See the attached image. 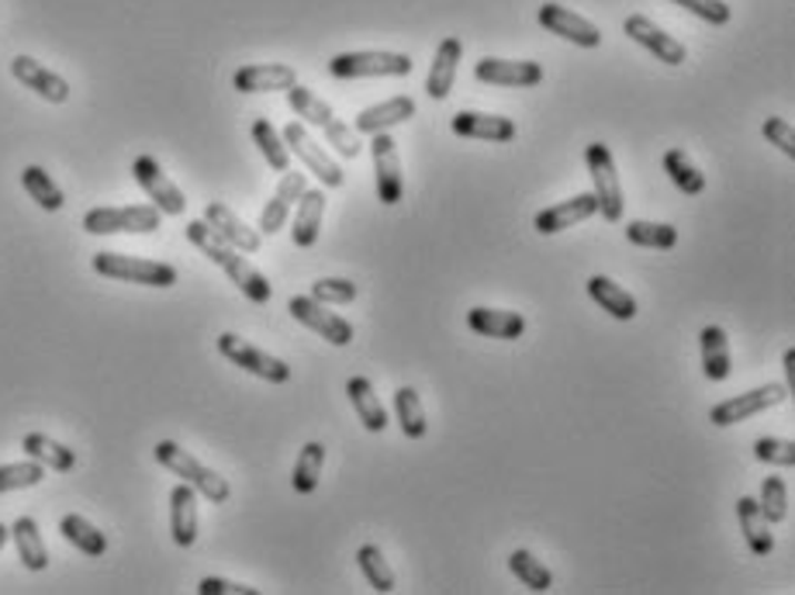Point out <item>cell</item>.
<instances>
[{"mask_svg":"<svg viewBox=\"0 0 795 595\" xmlns=\"http://www.w3.org/2000/svg\"><path fill=\"white\" fill-rule=\"evenodd\" d=\"M11 73H14L18 83H24L28 91H36L49 104H67L70 101V83L59 73L46 70L42 63H36L32 56H14L11 59Z\"/></svg>","mask_w":795,"mask_h":595,"instance_id":"e0dca14e","label":"cell"},{"mask_svg":"<svg viewBox=\"0 0 795 595\" xmlns=\"http://www.w3.org/2000/svg\"><path fill=\"white\" fill-rule=\"evenodd\" d=\"M788 399V389L785 384H764V389H751L744 395H733L719 405L710 409V423L713 426H737L744 420H754L764 409H775Z\"/></svg>","mask_w":795,"mask_h":595,"instance_id":"9c48e42d","label":"cell"},{"mask_svg":"<svg viewBox=\"0 0 795 595\" xmlns=\"http://www.w3.org/2000/svg\"><path fill=\"white\" fill-rule=\"evenodd\" d=\"M94 271L111 281H129L145 288H173L177 284V266L163 260H145V256H125V253H98Z\"/></svg>","mask_w":795,"mask_h":595,"instance_id":"277c9868","label":"cell"},{"mask_svg":"<svg viewBox=\"0 0 795 595\" xmlns=\"http://www.w3.org/2000/svg\"><path fill=\"white\" fill-rule=\"evenodd\" d=\"M21 451L32 457V461H39L42 467L59 471V474H67V471L77 467V454L70 451V446L56 443V440L46 436V433H28V436L21 440Z\"/></svg>","mask_w":795,"mask_h":595,"instance_id":"1f68e13d","label":"cell"},{"mask_svg":"<svg viewBox=\"0 0 795 595\" xmlns=\"http://www.w3.org/2000/svg\"><path fill=\"white\" fill-rule=\"evenodd\" d=\"M8 537H11V530L0 523V551H4V544H8Z\"/></svg>","mask_w":795,"mask_h":595,"instance_id":"f5cc1de1","label":"cell"},{"mask_svg":"<svg viewBox=\"0 0 795 595\" xmlns=\"http://www.w3.org/2000/svg\"><path fill=\"white\" fill-rule=\"evenodd\" d=\"M450 129L461 139H484V142H512L515 122L502 114H484V111H456L450 118Z\"/></svg>","mask_w":795,"mask_h":595,"instance_id":"44dd1931","label":"cell"},{"mask_svg":"<svg viewBox=\"0 0 795 595\" xmlns=\"http://www.w3.org/2000/svg\"><path fill=\"white\" fill-rule=\"evenodd\" d=\"M46 478V467L39 461H21V464H0V495L18 492V488H36Z\"/></svg>","mask_w":795,"mask_h":595,"instance_id":"7bdbcfd3","label":"cell"},{"mask_svg":"<svg viewBox=\"0 0 795 595\" xmlns=\"http://www.w3.org/2000/svg\"><path fill=\"white\" fill-rule=\"evenodd\" d=\"M782 364H785V389H792L795 392V350H785V356H782Z\"/></svg>","mask_w":795,"mask_h":595,"instance_id":"816d5d0a","label":"cell"},{"mask_svg":"<svg viewBox=\"0 0 795 595\" xmlns=\"http://www.w3.org/2000/svg\"><path fill=\"white\" fill-rule=\"evenodd\" d=\"M585 163H588V173H592V194L598 201V215L605 222H623V184H620V173H616V160L608 153L605 142H592L585 149Z\"/></svg>","mask_w":795,"mask_h":595,"instance_id":"8992f818","label":"cell"},{"mask_svg":"<svg viewBox=\"0 0 795 595\" xmlns=\"http://www.w3.org/2000/svg\"><path fill=\"white\" fill-rule=\"evenodd\" d=\"M474 77L481 83H492V87H536L543 80V67L533 63V59H495V56H484V59H477Z\"/></svg>","mask_w":795,"mask_h":595,"instance_id":"9a60e30c","label":"cell"},{"mask_svg":"<svg viewBox=\"0 0 795 595\" xmlns=\"http://www.w3.org/2000/svg\"><path fill=\"white\" fill-rule=\"evenodd\" d=\"M409 118H415V101L402 94V98H388V101H381V104L363 108V111L356 114L353 129H356L360 135H378V132H388V129H394V125L409 122Z\"/></svg>","mask_w":795,"mask_h":595,"instance_id":"7402d4cb","label":"cell"},{"mask_svg":"<svg viewBox=\"0 0 795 595\" xmlns=\"http://www.w3.org/2000/svg\"><path fill=\"white\" fill-rule=\"evenodd\" d=\"M152 454H157V461H160L167 471H173L177 478H183L194 492H201L208 502H215V505L229 502V495H232L229 482L222 478L219 471H211V467H204L198 457H191L180 443H173V440H160V443H157V451H152Z\"/></svg>","mask_w":795,"mask_h":595,"instance_id":"7a4b0ae2","label":"cell"},{"mask_svg":"<svg viewBox=\"0 0 795 595\" xmlns=\"http://www.w3.org/2000/svg\"><path fill=\"white\" fill-rule=\"evenodd\" d=\"M356 564H360V572L363 578L371 582V588L378 592H394V572H391V564L384 561V551L378 544H363L356 551Z\"/></svg>","mask_w":795,"mask_h":595,"instance_id":"b9f144b4","label":"cell"},{"mask_svg":"<svg viewBox=\"0 0 795 595\" xmlns=\"http://www.w3.org/2000/svg\"><path fill=\"white\" fill-rule=\"evenodd\" d=\"M394 415H398V430L409 440H422L430 423H425V409H422V399L415 389L402 384V389L394 392Z\"/></svg>","mask_w":795,"mask_h":595,"instance_id":"d590c367","label":"cell"},{"mask_svg":"<svg viewBox=\"0 0 795 595\" xmlns=\"http://www.w3.org/2000/svg\"><path fill=\"white\" fill-rule=\"evenodd\" d=\"M304 191H309V181H304V173L284 170L278 191H273V198L266 201V208L260 212V235H278V232L288 225V219H291V212H294V201H298Z\"/></svg>","mask_w":795,"mask_h":595,"instance_id":"2e32d148","label":"cell"},{"mask_svg":"<svg viewBox=\"0 0 795 595\" xmlns=\"http://www.w3.org/2000/svg\"><path fill=\"white\" fill-rule=\"evenodd\" d=\"M325 139H329V145H335V153H340L343 160H356L360 157V139H356V129H350V125H343L340 118H335V122H329L325 129Z\"/></svg>","mask_w":795,"mask_h":595,"instance_id":"7dc6e473","label":"cell"},{"mask_svg":"<svg viewBox=\"0 0 795 595\" xmlns=\"http://www.w3.org/2000/svg\"><path fill=\"white\" fill-rule=\"evenodd\" d=\"M757 505H761V516L768 520V523H785V516H788V488H785V478H775V474H772V478H764Z\"/></svg>","mask_w":795,"mask_h":595,"instance_id":"ee69618b","label":"cell"},{"mask_svg":"<svg viewBox=\"0 0 795 595\" xmlns=\"http://www.w3.org/2000/svg\"><path fill=\"white\" fill-rule=\"evenodd\" d=\"M536 18H540V24L546 28L550 36H561V39L574 42V46H581V49H598V46H602V28L592 24L588 18L574 14L571 8L543 4Z\"/></svg>","mask_w":795,"mask_h":595,"instance_id":"4fadbf2b","label":"cell"},{"mask_svg":"<svg viewBox=\"0 0 795 595\" xmlns=\"http://www.w3.org/2000/svg\"><path fill=\"white\" fill-rule=\"evenodd\" d=\"M312 298L322 305H350L356 298V284L346 278H319L312 284Z\"/></svg>","mask_w":795,"mask_h":595,"instance_id":"bcb514c9","label":"cell"},{"mask_svg":"<svg viewBox=\"0 0 795 595\" xmlns=\"http://www.w3.org/2000/svg\"><path fill=\"white\" fill-rule=\"evenodd\" d=\"M322 215H325V191L315 188V191H304L298 198V212H294V229H291V240L294 246L309 250L315 246L319 232H322Z\"/></svg>","mask_w":795,"mask_h":595,"instance_id":"d4e9b609","label":"cell"},{"mask_svg":"<svg viewBox=\"0 0 795 595\" xmlns=\"http://www.w3.org/2000/svg\"><path fill=\"white\" fill-rule=\"evenodd\" d=\"M698 343H702V374L710 381H726L733 371L726 330L723 325H706V330L698 333Z\"/></svg>","mask_w":795,"mask_h":595,"instance_id":"83f0119b","label":"cell"},{"mask_svg":"<svg viewBox=\"0 0 795 595\" xmlns=\"http://www.w3.org/2000/svg\"><path fill=\"white\" fill-rule=\"evenodd\" d=\"M170 533L177 547H191L198 541V492L188 482L170 492Z\"/></svg>","mask_w":795,"mask_h":595,"instance_id":"cb8c5ba5","label":"cell"},{"mask_svg":"<svg viewBox=\"0 0 795 595\" xmlns=\"http://www.w3.org/2000/svg\"><path fill=\"white\" fill-rule=\"evenodd\" d=\"M754 457L761 464L795 467V443L792 440H778V436H761V440H754Z\"/></svg>","mask_w":795,"mask_h":595,"instance_id":"f6af8a7d","label":"cell"},{"mask_svg":"<svg viewBox=\"0 0 795 595\" xmlns=\"http://www.w3.org/2000/svg\"><path fill=\"white\" fill-rule=\"evenodd\" d=\"M281 135H284L288 153H294L304 167H309V173L319 177V184H322V188H343V184H346L343 167L325 153V149L309 135V129H304L301 122H291Z\"/></svg>","mask_w":795,"mask_h":595,"instance_id":"52a82bcc","label":"cell"},{"mask_svg":"<svg viewBox=\"0 0 795 595\" xmlns=\"http://www.w3.org/2000/svg\"><path fill=\"white\" fill-rule=\"evenodd\" d=\"M467 325L477 336H487V340H519L526 333V319L519 312H502V309H471Z\"/></svg>","mask_w":795,"mask_h":595,"instance_id":"484cf974","label":"cell"},{"mask_svg":"<svg viewBox=\"0 0 795 595\" xmlns=\"http://www.w3.org/2000/svg\"><path fill=\"white\" fill-rule=\"evenodd\" d=\"M664 173L671 177V184H675L688 198L706 191V173H702L692 163V157L685 153V149H667V153H664Z\"/></svg>","mask_w":795,"mask_h":595,"instance_id":"836d02e7","label":"cell"},{"mask_svg":"<svg viewBox=\"0 0 795 595\" xmlns=\"http://www.w3.org/2000/svg\"><path fill=\"white\" fill-rule=\"evenodd\" d=\"M461 56H464V46L461 39H443L436 56H433V67H430V77H425V94L433 101H446L450 91H453V80H456V67H461Z\"/></svg>","mask_w":795,"mask_h":595,"instance_id":"603a6c76","label":"cell"},{"mask_svg":"<svg viewBox=\"0 0 795 595\" xmlns=\"http://www.w3.org/2000/svg\"><path fill=\"white\" fill-rule=\"evenodd\" d=\"M737 520H741V530L747 537V547L751 554L757 557H768L775 551V537H772V523L761 516V505L757 498H737Z\"/></svg>","mask_w":795,"mask_h":595,"instance_id":"f546056e","label":"cell"},{"mask_svg":"<svg viewBox=\"0 0 795 595\" xmlns=\"http://www.w3.org/2000/svg\"><path fill=\"white\" fill-rule=\"evenodd\" d=\"M322 464H325V446L319 440L304 443L301 454L294 461V474H291V485L298 495H312L322 482Z\"/></svg>","mask_w":795,"mask_h":595,"instance_id":"e575fe53","label":"cell"},{"mask_svg":"<svg viewBox=\"0 0 795 595\" xmlns=\"http://www.w3.org/2000/svg\"><path fill=\"white\" fill-rule=\"evenodd\" d=\"M294 83H298V73L288 63H250L235 70L232 77V87L239 94H273V91H288Z\"/></svg>","mask_w":795,"mask_h":595,"instance_id":"ac0fdd59","label":"cell"},{"mask_svg":"<svg viewBox=\"0 0 795 595\" xmlns=\"http://www.w3.org/2000/svg\"><path fill=\"white\" fill-rule=\"evenodd\" d=\"M288 312L301 325H309L312 333H319L325 343H332V346H350L353 343V325L343 315L329 312L322 302H315L312 294H294L291 302H288Z\"/></svg>","mask_w":795,"mask_h":595,"instance_id":"30bf717a","label":"cell"},{"mask_svg":"<svg viewBox=\"0 0 795 595\" xmlns=\"http://www.w3.org/2000/svg\"><path fill=\"white\" fill-rule=\"evenodd\" d=\"M204 222L215 229L229 246H235L239 253H260V243H263L260 229H250L246 222H242V219L232 212L229 204L211 201V204L204 208Z\"/></svg>","mask_w":795,"mask_h":595,"instance_id":"ffe728a7","label":"cell"},{"mask_svg":"<svg viewBox=\"0 0 795 595\" xmlns=\"http://www.w3.org/2000/svg\"><path fill=\"white\" fill-rule=\"evenodd\" d=\"M764 139H768L778 153H785V157H795V132H792V125L785 122V118H764Z\"/></svg>","mask_w":795,"mask_h":595,"instance_id":"681fc988","label":"cell"},{"mask_svg":"<svg viewBox=\"0 0 795 595\" xmlns=\"http://www.w3.org/2000/svg\"><path fill=\"white\" fill-rule=\"evenodd\" d=\"M132 177H135V184L149 194V201L160 208L163 215H183V208H188V198H183V191L170 181V177L163 173V167L152 160V157H139L132 163Z\"/></svg>","mask_w":795,"mask_h":595,"instance_id":"7c38bea8","label":"cell"},{"mask_svg":"<svg viewBox=\"0 0 795 595\" xmlns=\"http://www.w3.org/2000/svg\"><path fill=\"white\" fill-rule=\"evenodd\" d=\"M253 142L263 153V160L270 163V170H278V173L291 170V153H288V145H284V135L273 129L266 118H256V122H253Z\"/></svg>","mask_w":795,"mask_h":595,"instance_id":"ab89813d","label":"cell"},{"mask_svg":"<svg viewBox=\"0 0 795 595\" xmlns=\"http://www.w3.org/2000/svg\"><path fill=\"white\" fill-rule=\"evenodd\" d=\"M346 395H350V405L356 409V420L363 423V430H371V433H381L388 426V412L374 392V384L371 377H350L346 381Z\"/></svg>","mask_w":795,"mask_h":595,"instance_id":"f1b7e54d","label":"cell"},{"mask_svg":"<svg viewBox=\"0 0 795 595\" xmlns=\"http://www.w3.org/2000/svg\"><path fill=\"white\" fill-rule=\"evenodd\" d=\"M188 240L215 263V266H222V271L229 274V281L250 298V302H256V305H266L270 302V294H273V288H270V281L256 271V266L242 256L235 246H229L222 235L211 229L204 219H194V222H188Z\"/></svg>","mask_w":795,"mask_h":595,"instance_id":"6da1fadb","label":"cell"},{"mask_svg":"<svg viewBox=\"0 0 795 595\" xmlns=\"http://www.w3.org/2000/svg\"><path fill=\"white\" fill-rule=\"evenodd\" d=\"M198 592L201 595H256L260 588H253V585H242V582H229V578H201V585H198Z\"/></svg>","mask_w":795,"mask_h":595,"instance_id":"f907efd6","label":"cell"},{"mask_svg":"<svg viewBox=\"0 0 795 595\" xmlns=\"http://www.w3.org/2000/svg\"><path fill=\"white\" fill-rule=\"evenodd\" d=\"M59 533H63V537H67L80 554H87V557H104V554H108V537H104V533H101L94 523H90V520L77 516V513H70V516L59 520Z\"/></svg>","mask_w":795,"mask_h":595,"instance_id":"d6a6232c","label":"cell"},{"mask_svg":"<svg viewBox=\"0 0 795 595\" xmlns=\"http://www.w3.org/2000/svg\"><path fill=\"white\" fill-rule=\"evenodd\" d=\"M21 184H24L28 198H32V201L42 208V212H59V208L67 204L63 188H59L42 167H24V170H21Z\"/></svg>","mask_w":795,"mask_h":595,"instance_id":"8d00e7d4","label":"cell"},{"mask_svg":"<svg viewBox=\"0 0 795 595\" xmlns=\"http://www.w3.org/2000/svg\"><path fill=\"white\" fill-rule=\"evenodd\" d=\"M509 572L523 582L530 592H550L554 588V575L533 551H512L509 554Z\"/></svg>","mask_w":795,"mask_h":595,"instance_id":"74e56055","label":"cell"},{"mask_svg":"<svg viewBox=\"0 0 795 595\" xmlns=\"http://www.w3.org/2000/svg\"><path fill=\"white\" fill-rule=\"evenodd\" d=\"M219 353L225 356V361H232L235 367L242 371H250L270 384H288L291 381V367L281 361V356H270L266 350L246 343V340H239L235 333H222L219 336Z\"/></svg>","mask_w":795,"mask_h":595,"instance_id":"ba28073f","label":"cell"},{"mask_svg":"<svg viewBox=\"0 0 795 595\" xmlns=\"http://www.w3.org/2000/svg\"><path fill=\"white\" fill-rule=\"evenodd\" d=\"M592 215H598V201L595 194H574L571 201H561L554 208H543V212L533 219V229L540 235H557L571 225H581V222H588Z\"/></svg>","mask_w":795,"mask_h":595,"instance_id":"d6986e66","label":"cell"},{"mask_svg":"<svg viewBox=\"0 0 795 595\" xmlns=\"http://www.w3.org/2000/svg\"><path fill=\"white\" fill-rule=\"evenodd\" d=\"M371 160L378 177V201L394 208L405 194V173H402V157H398V142L391 139V132L371 135Z\"/></svg>","mask_w":795,"mask_h":595,"instance_id":"8fae6325","label":"cell"},{"mask_svg":"<svg viewBox=\"0 0 795 595\" xmlns=\"http://www.w3.org/2000/svg\"><path fill=\"white\" fill-rule=\"evenodd\" d=\"M288 104H291V111L298 114V118H304V122L309 125H319V129H325L329 122H335V111L322 101V98H315L309 87H301V83H294V87H288Z\"/></svg>","mask_w":795,"mask_h":595,"instance_id":"60d3db41","label":"cell"},{"mask_svg":"<svg viewBox=\"0 0 795 595\" xmlns=\"http://www.w3.org/2000/svg\"><path fill=\"white\" fill-rule=\"evenodd\" d=\"M11 541H14L18 561L24 564L28 572H46L49 568V551H46V541L39 533V523L32 516H21V520L11 523Z\"/></svg>","mask_w":795,"mask_h":595,"instance_id":"4316f807","label":"cell"},{"mask_svg":"<svg viewBox=\"0 0 795 595\" xmlns=\"http://www.w3.org/2000/svg\"><path fill=\"white\" fill-rule=\"evenodd\" d=\"M675 4L692 11L702 21H710V24H729V18H733V11L726 8V0H675Z\"/></svg>","mask_w":795,"mask_h":595,"instance_id":"c3c4849f","label":"cell"},{"mask_svg":"<svg viewBox=\"0 0 795 595\" xmlns=\"http://www.w3.org/2000/svg\"><path fill=\"white\" fill-rule=\"evenodd\" d=\"M626 240L633 246H647V250H675L678 246V229L667 222H626Z\"/></svg>","mask_w":795,"mask_h":595,"instance_id":"f35d334b","label":"cell"},{"mask_svg":"<svg viewBox=\"0 0 795 595\" xmlns=\"http://www.w3.org/2000/svg\"><path fill=\"white\" fill-rule=\"evenodd\" d=\"M588 294H592V302H598V309L608 312L613 319H620V322L636 319V298L626 288H620L613 278H602V274L588 278Z\"/></svg>","mask_w":795,"mask_h":595,"instance_id":"4dcf8cb0","label":"cell"},{"mask_svg":"<svg viewBox=\"0 0 795 595\" xmlns=\"http://www.w3.org/2000/svg\"><path fill=\"white\" fill-rule=\"evenodd\" d=\"M163 225V212L157 204H125V208H90L83 215V232L90 235H149Z\"/></svg>","mask_w":795,"mask_h":595,"instance_id":"3957f363","label":"cell"},{"mask_svg":"<svg viewBox=\"0 0 795 595\" xmlns=\"http://www.w3.org/2000/svg\"><path fill=\"white\" fill-rule=\"evenodd\" d=\"M623 32L636 42V46H644L647 52H654L661 63H667V67H682L685 59H688V52H685V46L675 39V36H667L664 28H657L651 18H644V14H630L626 21H623Z\"/></svg>","mask_w":795,"mask_h":595,"instance_id":"5bb4252c","label":"cell"},{"mask_svg":"<svg viewBox=\"0 0 795 595\" xmlns=\"http://www.w3.org/2000/svg\"><path fill=\"white\" fill-rule=\"evenodd\" d=\"M329 73L335 80H366V77H409L412 73V59L405 52H378V49H363V52H340L332 56Z\"/></svg>","mask_w":795,"mask_h":595,"instance_id":"5b68a950","label":"cell"}]
</instances>
